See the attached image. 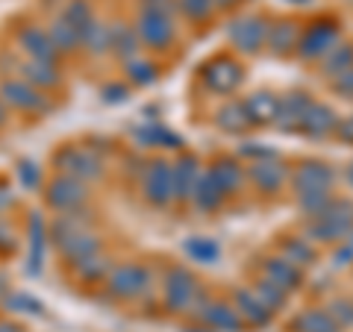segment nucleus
<instances>
[{"label":"nucleus","instance_id":"nucleus-6","mask_svg":"<svg viewBox=\"0 0 353 332\" xmlns=\"http://www.w3.org/2000/svg\"><path fill=\"white\" fill-rule=\"evenodd\" d=\"M239 300H241V312H245V315H250V320H253V324H265V320H268L271 309L259 306V303L253 300V297H248V294H239Z\"/></svg>","mask_w":353,"mask_h":332},{"label":"nucleus","instance_id":"nucleus-4","mask_svg":"<svg viewBox=\"0 0 353 332\" xmlns=\"http://www.w3.org/2000/svg\"><path fill=\"white\" fill-rule=\"evenodd\" d=\"M294 326H297V332H339L333 318L324 312H306L294 320Z\"/></svg>","mask_w":353,"mask_h":332},{"label":"nucleus","instance_id":"nucleus-1","mask_svg":"<svg viewBox=\"0 0 353 332\" xmlns=\"http://www.w3.org/2000/svg\"><path fill=\"white\" fill-rule=\"evenodd\" d=\"M330 183V171L321 168V165H306L297 174V185H301V194L306 191H324V185Z\"/></svg>","mask_w":353,"mask_h":332},{"label":"nucleus","instance_id":"nucleus-8","mask_svg":"<svg viewBox=\"0 0 353 332\" xmlns=\"http://www.w3.org/2000/svg\"><path fill=\"white\" fill-rule=\"evenodd\" d=\"M3 92H6V94H15V103H18V106H27V109H30V106H36V103H39V94H32V92H30V88H24V85H18V83H12V85H6V88H3Z\"/></svg>","mask_w":353,"mask_h":332},{"label":"nucleus","instance_id":"nucleus-9","mask_svg":"<svg viewBox=\"0 0 353 332\" xmlns=\"http://www.w3.org/2000/svg\"><path fill=\"white\" fill-rule=\"evenodd\" d=\"M162 27L165 24H159V21H153V18L145 21V36H148L150 44H165L171 39V30H162Z\"/></svg>","mask_w":353,"mask_h":332},{"label":"nucleus","instance_id":"nucleus-5","mask_svg":"<svg viewBox=\"0 0 353 332\" xmlns=\"http://www.w3.org/2000/svg\"><path fill=\"white\" fill-rule=\"evenodd\" d=\"M206 320H212L215 326H224V329H239V318H236L233 309H227V306L206 309Z\"/></svg>","mask_w":353,"mask_h":332},{"label":"nucleus","instance_id":"nucleus-2","mask_svg":"<svg viewBox=\"0 0 353 332\" xmlns=\"http://www.w3.org/2000/svg\"><path fill=\"white\" fill-rule=\"evenodd\" d=\"M245 112H248V118L256 121V124H268V121L277 115V101H274L271 94H256L248 101Z\"/></svg>","mask_w":353,"mask_h":332},{"label":"nucleus","instance_id":"nucleus-3","mask_svg":"<svg viewBox=\"0 0 353 332\" xmlns=\"http://www.w3.org/2000/svg\"><path fill=\"white\" fill-rule=\"evenodd\" d=\"M85 197V188L80 183H74V180H62L57 183V194H50V200L53 206H62V209H68L74 203H80Z\"/></svg>","mask_w":353,"mask_h":332},{"label":"nucleus","instance_id":"nucleus-10","mask_svg":"<svg viewBox=\"0 0 353 332\" xmlns=\"http://www.w3.org/2000/svg\"><path fill=\"white\" fill-rule=\"evenodd\" d=\"M0 332H21V329H15V326H0Z\"/></svg>","mask_w":353,"mask_h":332},{"label":"nucleus","instance_id":"nucleus-11","mask_svg":"<svg viewBox=\"0 0 353 332\" xmlns=\"http://www.w3.org/2000/svg\"><path fill=\"white\" fill-rule=\"evenodd\" d=\"M0 124H3V109H0Z\"/></svg>","mask_w":353,"mask_h":332},{"label":"nucleus","instance_id":"nucleus-7","mask_svg":"<svg viewBox=\"0 0 353 332\" xmlns=\"http://www.w3.org/2000/svg\"><path fill=\"white\" fill-rule=\"evenodd\" d=\"M112 285H115V291H136L139 289V268H124V271H118V276L112 280Z\"/></svg>","mask_w":353,"mask_h":332}]
</instances>
